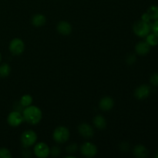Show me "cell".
<instances>
[{
	"label": "cell",
	"instance_id": "cell-11",
	"mask_svg": "<svg viewBox=\"0 0 158 158\" xmlns=\"http://www.w3.org/2000/svg\"><path fill=\"white\" fill-rule=\"evenodd\" d=\"M56 29L63 35H69L72 32V26L66 21H60L57 24Z\"/></svg>",
	"mask_w": 158,
	"mask_h": 158
},
{
	"label": "cell",
	"instance_id": "cell-20",
	"mask_svg": "<svg viewBox=\"0 0 158 158\" xmlns=\"http://www.w3.org/2000/svg\"><path fill=\"white\" fill-rule=\"evenodd\" d=\"M11 67L7 63H3L0 66V77H6L10 74Z\"/></svg>",
	"mask_w": 158,
	"mask_h": 158
},
{
	"label": "cell",
	"instance_id": "cell-10",
	"mask_svg": "<svg viewBox=\"0 0 158 158\" xmlns=\"http://www.w3.org/2000/svg\"><path fill=\"white\" fill-rule=\"evenodd\" d=\"M78 131L80 135L83 137L84 138L89 139L94 136V131L92 127L89 125L88 123H81L78 127Z\"/></svg>",
	"mask_w": 158,
	"mask_h": 158
},
{
	"label": "cell",
	"instance_id": "cell-8",
	"mask_svg": "<svg viewBox=\"0 0 158 158\" xmlns=\"http://www.w3.org/2000/svg\"><path fill=\"white\" fill-rule=\"evenodd\" d=\"M34 154L39 158H46L50 154V149L45 143H39L34 147Z\"/></svg>",
	"mask_w": 158,
	"mask_h": 158
},
{
	"label": "cell",
	"instance_id": "cell-25",
	"mask_svg": "<svg viewBox=\"0 0 158 158\" xmlns=\"http://www.w3.org/2000/svg\"><path fill=\"white\" fill-rule=\"evenodd\" d=\"M151 31L158 37V20H156L151 25Z\"/></svg>",
	"mask_w": 158,
	"mask_h": 158
},
{
	"label": "cell",
	"instance_id": "cell-1",
	"mask_svg": "<svg viewBox=\"0 0 158 158\" xmlns=\"http://www.w3.org/2000/svg\"><path fill=\"white\" fill-rule=\"evenodd\" d=\"M23 116L25 121L29 124L35 125L41 121L43 118V113L38 106L30 105L23 110Z\"/></svg>",
	"mask_w": 158,
	"mask_h": 158
},
{
	"label": "cell",
	"instance_id": "cell-4",
	"mask_svg": "<svg viewBox=\"0 0 158 158\" xmlns=\"http://www.w3.org/2000/svg\"><path fill=\"white\" fill-rule=\"evenodd\" d=\"M37 140V134L32 130H28L23 133L21 135L22 144L25 148H29L35 143Z\"/></svg>",
	"mask_w": 158,
	"mask_h": 158
},
{
	"label": "cell",
	"instance_id": "cell-27",
	"mask_svg": "<svg viewBox=\"0 0 158 158\" xmlns=\"http://www.w3.org/2000/svg\"><path fill=\"white\" fill-rule=\"evenodd\" d=\"M141 20H143V21L146 22V23H151V19H150L149 15H148V14L147 13V12H145V13H143V15H142Z\"/></svg>",
	"mask_w": 158,
	"mask_h": 158
},
{
	"label": "cell",
	"instance_id": "cell-13",
	"mask_svg": "<svg viewBox=\"0 0 158 158\" xmlns=\"http://www.w3.org/2000/svg\"><path fill=\"white\" fill-rule=\"evenodd\" d=\"M100 108L103 111H109L114 107V101L111 97H105L100 100L99 103Z\"/></svg>",
	"mask_w": 158,
	"mask_h": 158
},
{
	"label": "cell",
	"instance_id": "cell-16",
	"mask_svg": "<svg viewBox=\"0 0 158 158\" xmlns=\"http://www.w3.org/2000/svg\"><path fill=\"white\" fill-rule=\"evenodd\" d=\"M94 123L97 129L103 130L106 127V119L101 115H97L94 117Z\"/></svg>",
	"mask_w": 158,
	"mask_h": 158
},
{
	"label": "cell",
	"instance_id": "cell-29",
	"mask_svg": "<svg viewBox=\"0 0 158 158\" xmlns=\"http://www.w3.org/2000/svg\"><path fill=\"white\" fill-rule=\"evenodd\" d=\"M1 61H2V55L1 53H0V63H1Z\"/></svg>",
	"mask_w": 158,
	"mask_h": 158
},
{
	"label": "cell",
	"instance_id": "cell-12",
	"mask_svg": "<svg viewBox=\"0 0 158 158\" xmlns=\"http://www.w3.org/2000/svg\"><path fill=\"white\" fill-rule=\"evenodd\" d=\"M151 51V46L148 44L146 41H140L135 46L136 53L140 56H145Z\"/></svg>",
	"mask_w": 158,
	"mask_h": 158
},
{
	"label": "cell",
	"instance_id": "cell-18",
	"mask_svg": "<svg viewBox=\"0 0 158 158\" xmlns=\"http://www.w3.org/2000/svg\"><path fill=\"white\" fill-rule=\"evenodd\" d=\"M146 42L151 46H155L158 45V37L153 32L149 33L146 36Z\"/></svg>",
	"mask_w": 158,
	"mask_h": 158
},
{
	"label": "cell",
	"instance_id": "cell-23",
	"mask_svg": "<svg viewBox=\"0 0 158 158\" xmlns=\"http://www.w3.org/2000/svg\"><path fill=\"white\" fill-rule=\"evenodd\" d=\"M78 150V147L76 143H73V144L69 145V146L66 148V151H67L69 154H74L76 153Z\"/></svg>",
	"mask_w": 158,
	"mask_h": 158
},
{
	"label": "cell",
	"instance_id": "cell-6",
	"mask_svg": "<svg viewBox=\"0 0 158 158\" xmlns=\"http://www.w3.org/2000/svg\"><path fill=\"white\" fill-rule=\"evenodd\" d=\"M80 152L86 157H94L97 154V148L90 142H86L80 148Z\"/></svg>",
	"mask_w": 158,
	"mask_h": 158
},
{
	"label": "cell",
	"instance_id": "cell-9",
	"mask_svg": "<svg viewBox=\"0 0 158 158\" xmlns=\"http://www.w3.org/2000/svg\"><path fill=\"white\" fill-rule=\"evenodd\" d=\"M151 89L148 85L143 84L138 86L134 92V96L137 100H144L151 94Z\"/></svg>",
	"mask_w": 158,
	"mask_h": 158
},
{
	"label": "cell",
	"instance_id": "cell-22",
	"mask_svg": "<svg viewBox=\"0 0 158 158\" xmlns=\"http://www.w3.org/2000/svg\"><path fill=\"white\" fill-rule=\"evenodd\" d=\"M150 82L154 86H158V73H154L151 76Z\"/></svg>",
	"mask_w": 158,
	"mask_h": 158
},
{
	"label": "cell",
	"instance_id": "cell-5",
	"mask_svg": "<svg viewBox=\"0 0 158 158\" xmlns=\"http://www.w3.org/2000/svg\"><path fill=\"white\" fill-rule=\"evenodd\" d=\"M25 50V43L21 39L15 38L9 43V51L13 55L19 56L23 53Z\"/></svg>",
	"mask_w": 158,
	"mask_h": 158
},
{
	"label": "cell",
	"instance_id": "cell-14",
	"mask_svg": "<svg viewBox=\"0 0 158 158\" xmlns=\"http://www.w3.org/2000/svg\"><path fill=\"white\" fill-rule=\"evenodd\" d=\"M134 154L135 157L139 158L147 157L148 155V151L143 145L139 144L134 148Z\"/></svg>",
	"mask_w": 158,
	"mask_h": 158
},
{
	"label": "cell",
	"instance_id": "cell-17",
	"mask_svg": "<svg viewBox=\"0 0 158 158\" xmlns=\"http://www.w3.org/2000/svg\"><path fill=\"white\" fill-rule=\"evenodd\" d=\"M147 13L149 15L151 20H154V21H156V20H158V6H150L148 8V11H147Z\"/></svg>",
	"mask_w": 158,
	"mask_h": 158
},
{
	"label": "cell",
	"instance_id": "cell-19",
	"mask_svg": "<svg viewBox=\"0 0 158 158\" xmlns=\"http://www.w3.org/2000/svg\"><path fill=\"white\" fill-rule=\"evenodd\" d=\"M20 105L22 106H24V107H26V106H29L32 104V97H31L29 94H26V95H23V97L20 99Z\"/></svg>",
	"mask_w": 158,
	"mask_h": 158
},
{
	"label": "cell",
	"instance_id": "cell-3",
	"mask_svg": "<svg viewBox=\"0 0 158 158\" xmlns=\"http://www.w3.org/2000/svg\"><path fill=\"white\" fill-rule=\"evenodd\" d=\"M53 140L56 143H64L69 140V131L66 127L60 126L56 128L52 134Z\"/></svg>",
	"mask_w": 158,
	"mask_h": 158
},
{
	"label": "cell",
	"instance_id": "cell-7",
	"mask_svg": "<svg viewBox=\"0 0 158 158\" xmlns=\"http://www.w3.org/2000/svg\"><path fill=\"white\" fill-rule=\"evenodd\" d=\"M24 121L23 114H20L19 111H12L8 115L7 122L11 127H18Z\"/></svg>",
	"mask_w": 158,
	"mask_h": 158
},
{
	"label": "cell",
	"instance_id": "cell-24",
	"mask_svg": "<svg viewBox=\"0 0 158 158\" xmlns=\"http://www.w3.org/2000/svg\"><path fill=\"white\" fill-rule=\"evenodd\" d=\"M60 152H61V151L58 147H53L50 150V154L52 157H57V156L60 155Z\"/></svg>",
	"mask_w": 158,
	"mask_h": 158
},
{
	"label": "cell",
	"instance_id": "cell-26",
	"mask_svg": "<svg viewBox=\"0 0 158 158\" xmlns=\"http://www.w3.org/2000/svg\"><path fill=\"white\" fill-rule=\"evenodd\" d=\"M136 56L134 55H130L127 59V63L130 65H132L133 63H135Z\"/></svg>",
	"mask_w": 158,
	"mask_h": 158
},
{
	"label": "cell",
	"instance_id": "cell-28",
	"mask_svg": "<svg viewBox=\"0 0 158 158\" xmlns=\"http://www.w3.org/2000/svg\"><path fill=\"white\" fill-rule=\"evenodd\" d=\"M155 157L158 158V151H157V152H156V154H155Z\"/></svg>",
	"mask_w": 158,
	"mask_h": 158
},
{
	"label": "cell",
	"instance_id": "cell-2",
	"mask_svg": "<svg viewBox=\"0 0 158 158\" xmlns=\"http://www.w3.org/2000/svg\"><path fill=\"white\" fill-rule=\"evenodd\" d=\"M134 32L139 37H146L151 31V25L143 20H139L133 26Z\"/></svg>",
	"mask_w": 158,
	"mask_h": 158
},
{
	"label": "cell",
	"instance_id": "cell-15",
	"mask_svg": "<svg viewBox=\"0 0 158 158\" xmlns=\"http://www.w3.org/2000/svg\"><path fill=\"white\" fill-rule=\"evenodd\" d=\"M46 18L43 14H36L32 19V23L35 27H40L46 24Z\"/></svg>",
	"mask_w": 158,
	"mask_h": 158
},
{
	"label": "cell",
	"instance_id": "cell-21",
	"mask_svg": "<svg viewBox=\"0 0 158 158\" xmlns=\"http://www.w3.org/2000/svg\"><path fill=\"white\" fill-rule=\"evenodd\" d=\"M12 154L7 148H0V158H11Z\"/></svg>",
	"mask_w": 158,
	"mask_h": 158
}]
</instances>
